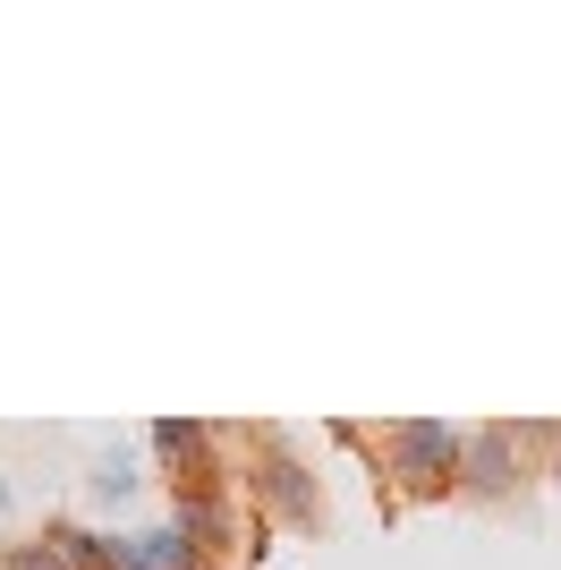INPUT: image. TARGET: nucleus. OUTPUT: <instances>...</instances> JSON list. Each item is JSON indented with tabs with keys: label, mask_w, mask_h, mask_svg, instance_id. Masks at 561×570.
<instances>
[{
	"label": "nucleus",
	"mask_w": 561,
	"mask_h": 570,
	"mask_svg": "<svg viewBox=\"0 0 561 570\" xmlns=\"http://www.w3.org/2000/svg\"><path fill=\"white\" fill-rule=\"evenodd\" d=\"M519 485V434L511 426H468L460 434V494L502 502Z\"/></svg>",
	"instance_id": "nucleus-2"
},
{
	"label": "nucleus",
	"mask_w": 561,
	"mask_h": 570,
	"mask_svg": "<svg viewBox=\"0 0 561 570\" xmlns=\"http://www.w3.org/2000/svg\"><path fill=\"white\" fill-rule=\"evenodd\" d=\"M154 452H163L170 469H187V476H205V452H213V434L196 426V417H163V426H154Z\"/></svg>",
	"instance_id": "nucleus-7"
},
{
	"label": "nucleus",
	"mask_w": 561,
	"mask_h": 570,
	"mask_svg": "<svg viewBox=\"0 0 561 570\" xmlns=\"http://www.w3.org/2000/svg\"><path fill=\"white\" fill-rule=\"evenodd\" d=\"M119 570H205V553L163 520V528H145V537H119Z\"/></svg>",
	"instance_id": "nucleus-4"
},
{
	"label": "nucleus",
	"mask_w": 561,
	"mask_h": 570,
	"mask_svg": "<svg viewBox=\"0 0 561 570\" xmlns=\"http://www.w3.org/2000/svg\"><path fill=\"white\" fill-rule=\"evenodd\" d=\"M460 434L468 426H443V417H400V426H383L392 476L409 494H451V485H460Z\"/></svg>",
	"instance_id": "nucleus-1"
},
{
	"label": "nucleus",
	"mask_w": 561,
	"mask_h": 570,
	"mask_svg": "<svg viewBox=\"0 0 561 570\" xmlns=\"http://www.w3.org/2000/svg\"><path fill=\"white\" fill-rule=\"evenodd\" d=\"M86 485H94V494H102V502H128V494H137V469L102 452V460H94V476H86Z\"/></svg>",
	"instance_id": "nucleus-8"
},
{
	"label": "nucleus",
	"mask_w": 561,
	"mask_h": 570,
	"mask_svg": "<svg viewBox=\"0 0 561 570\" xmlns=\"http://www.w3.org/2000/svg\"><path fill=\"white\" fill-rule=\"evenodd\" d=\"M256 485H264V502H273L289 528H315V520H324V502H315V476L289 460V443H280V434H264V476H256Z\"/></svg>",
	"instance_id": "nucleus-3"
},
{
	"label": "nucleus",
	"mask_w": 561,
	"mask_h": 570,
	"mask_svg": "<svg viewBox=\"0 0 561 570\" xmlns=\"http://www.w3.org/2000/svg\"><path fill=\"white\" fill-rule=\"evenodd\" d=\"M0 570H69L51 546H18V553H0Z\"/></svg>",
	"instance_id": "nucleus-9"
},
{
	"label": "nucleus",
	"mask_w": 561,
	"mask_h": 570,
	"mask_svg": "<svg viewBox=\"0 0 561 570\" xmlns=\"http://www.w3.org/2000/svg\"><path fill=\"white\" fill-rule=\"evenodd\" d=\"M43 546L69 570H119V537H102V528H51Z\"/></svg>",
	"instance_id": "nucleus-6"
},
{
	"label": "nucleus",
	"mask_w": 561,
	"mask_h": 570,
	"mask_svg": "<svg viewBox=\"0 0 561 570\" xmlns=\"http://www.w3.org/2000/svg\"><path fill=\"white\" fill-rule=\"evenodd\" d=\"M170 528H179L187 546L196 553H222L230 546V511H222V502L213 494H179V511H170Z\"/></svg>",
	"instance_id": "nucleus-5"
}]
</instances>
